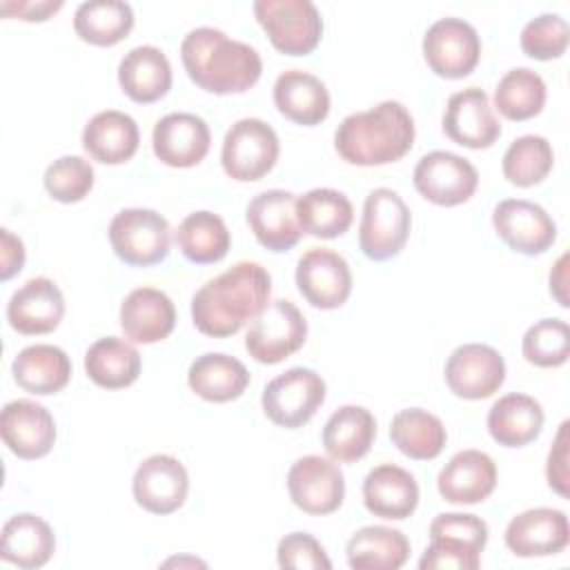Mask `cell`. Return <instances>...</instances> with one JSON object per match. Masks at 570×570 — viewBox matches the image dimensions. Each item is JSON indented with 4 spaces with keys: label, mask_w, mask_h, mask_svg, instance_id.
Segmentation results:
<instances>
[{
    "label": "cell",
    "mask_w": 570,
    "mask_h": 570,
    "mask_svg": "<svg viewBox=\"0 0 570 570\" xmlns=\"http://www.w3.org/2000/svg\"><path fill=\"white\" fill-rule=\"evenodd\" d=\"M56 550L51 525L31 512H18L2 525L0 557L24 570L45 566Z\"/></svg>",
    "instance_id": "obj_29"
},
{
    "label": "cell",
    "mask_w": 570,
    "mask_h": 570,
    "mask_svg": "<svg viewBox=\"0 0 570 570\" xmlns=\"http://www.w3.org/2000/svg\"><path fill=\"white\" fill-rule=\"evenodd\" d=\"M481 566V552L470 543L454 537H430V546L419 559L421 570H476Z\"/></svg>",
    "instance_id": "obj_45"
},
{
    "label": "cell",
    "mask_w": 570,
    "mask_h": 570,
    "mask_svg": "<svg viewBox=\"0 0 570 570\" xmlns=\"http://www.w3.org/2000/svg\"><path fill=\"white\" fill-rule=\"evenodd\" d=\"M392 443L410 459L430 461L441 454L448 441L445 425L439 416L421 407H407L394 414L390 423Z\"/></svg>",
    "instance_id": "obj_36"
},
{
    "label": "cell",
    "mask_w": 570,
    "mask_h": 570,
    "mask_svg": "<svg viewBox=\"0 0 570 570\" xmlns=\"http://www.w3.org/2000/svg\"><path fill=\"white\" fill-rule=\"evenodd\" d=\"M546 105V82L543 78L528 69H510L494 89V107L508 120H528L541 114Z\"/></svg>",
    "instance_id": "obj_40"
},
{
    "label": "cell",
    "mask_w": 570,
    "mask_h": 570,
    "mask_svg": "<svg viewBox=\"0 0 570 570\" xmlns=\"http://www.w3.org/2000/svg\"><path fill=\"white\" fill-rule=\"evenodd\" d=\"M212 134L207 122L189 111L163 116L151 134V147L160 163L169 167H194L209 151Z\"/></svg>",
    "instance_id": "obj_22"
},
{
    "label": "cell",
    "mask_w": 570,
    "mask_h": 570,
    "mask_svg": "<svg viewBox=\"0 0 570 570\" xmlns=\"http://www.w3.org/2000/svg\"><path fill=\"white\" fill-rule=\"evenodd\" d=\"M345 552L354 570H399L410 557V541L396 528L365 525L350 537Z\"/></svg>",
    "instance_id": "obj_34"
},
{
    "label": "cell",
    "mask_w": 570,
    "mask_h": 570,
    "mask_svg": "<svg viewBox=\"0 0 570 570\" xmlns=\"http://www.w3.org/2000/svg\"><path fill=\"white\" fill-rule=\"evenodd\" d=\"M445 383L459 399L481 401L505 381L503 356L485 343H463L445 361Z\"/></svg>",
    "instance_id": "obj_13"
},
{
    "label": "cell",
    "mask_w": 570,
    "mask_h": 570,
    "mask_svg": "<svg viewBox=\"0 0 570 570\" xmlns=\"http://www.w3.org/2000/svg\"><path fill=\"white\" fill-rule=\"evenodd\" d=\"M85 372L100 387H129L140 374V354L125 338L105 336L85 352Z\"/></svg>",
    "instance_id": "obj_35"
},
{
    "label": "cell",
    "mask_w": 570,
    "mask_h": 570,
    "mask_svg": "<svg viewBox=\"0 0 570 570\" xmlns=\"http://www.w3.org/2000/svg\"><path fill=\"white\" fill-rule=\"evenodd\" d=\"M570 523L557 508H530L510 519L505 546L517 557H550L566 550Z\"/></svg>",
    "instance_id": "obj_20"
},
{
    "label": "cell",
    "mask_w": 570,
    "mask_h": 570,
    "mask_svg": "<svg viewBox=\"0 0 570 570\" xmlns=\"http://www.w3.org/2000/svg\"><path fill=\"white\" fill-rule=\"evenodd\" d=\"M296 285L309 305L336 309L352 294V269L338 252L312 247L296 263Z\"/></svg>",
    "instance_id": "obj_15"
},
{
    "label": "cell",
    "mask_w": 570,
    "mask_h": 570,
    "mask_svg": "<svg viewBox=\"0 0 570 570\" xmlns=\"http://www.w3.org/2000/svg\"><path fill=\"white\" fill-rule=\"evenodd\" d=\"M24 265V245L7 227L0 229V281H9Z\"/></svg>",
    "instance_id": "obj_49"
},
{
    "label": "cell",
    "mask_w": 570,
    "mask_h": 570,
    "mask_svg": "<svg viewBox=\"0 0 570 570\" xmlns=\"http://www.w3.org/2000/svg\"><path fill=\"white\" fill-rule=\"evenodd\" d=\"M276 561L281 568L330 570L332 561L325 548L309 532H289L278 541Z\"/></svg>",
    "instance_id": "obj_46"
},
{
    "label": "cell",
    "mask_w": 570,
    "mask_h": 570,
    "mask_svg": "<svg viewBox=\"0 0 570 570\" xmlns=\"http://www.w3.org/2000/svg\"><path fill=\"white\" fill-rule=\"evenodd\" d=\"M118 82L134 102H156L171 89V65L163 49L140 45L122 56Z\"/></svg>",
    "instance_id": "obj_28"
},
{
    "label": "cell",
    "mask_w": 570,
    "mask_h": 570,
    "mask_svg": "<svg viewBox=\"0 0 570 570\" xmlns=\"http://www.w3.org/2000/svg\"><path fill=\"white\" fill-rule=\"evenodd\" d=\"M187 383L200 399L209 403H227L245 392L249 372L236 356L207 352L189 365Z\"/></svg>",
    "instance_id": "obj_33"
},
{
    "label": "cell",
    "mask_w": 570,
    "mask_h": 570,
    "mask_svg": "<svg viewBox=\"0 0 570 570\" xmlns=\"http://www.w3.org/2000/svg\"><path fill=\"white\" fill-rule=\"evenodd\" d=\"M45 189L58 203H78L94 187V167L82 156H60L45 169Z\"/></svg>",
    "instance_id": "obj_43"
},
{
    "label": "cell",
    "mask_w": 570,
    "mask_h": 570,
    "mask_svg": "<svg viewBox=\"0 0 570 570\" xmlns=\"http://www.w3.org/2000/svg\"><path fill=\"white\" fill-rule=\"evenodd\" d=\"M180 60L200 89L209 94H243L263 73V60L247 42L214 27H196L180 42Z\"/></svg>",
    "instance_id": "obj_2"
},
{
    "label": "cell",
    "mask_w": 570,
    "mask_h": 570,
    "mask_svg": "<svg viewBox=\"0 0 570 570\" xmlns=\"http://www.w3.org/2000/svg\"><path fill=\"white\" fill-rule=\"evenodd\" d=\"M554 165V151L548 138L525 134L510 142L503 154V176L517 187L539 185Z\"/></svg>",
    "instance_id": "obj_41"
},
{
    "label": "cell",
    "mask_w": 570,
    "mask_h": 570,
    "mask_svg": "<svg viewBox=\"0 0 570 570\" xmlns=\"http://www.w3.org/2000/svg\"><path fill=\"white\" fill-rule=\"evenodd\" d=\"M174 325L176 307L171 298L156 287H136L120 305V327L134 343H158L171 334Z\"/></svg>",
    "instance_id": "obj_24"
},
{
    "label": "cell",
    "mask_w": 570,
    "mask_h": 570,
    "mask_svg": "<svg viewBox=\"0 0 570 570\" xmlns=\"http://www.w3.org/2000/svg\"><path fill=\"white\" fill-rule=\"evenodd\" d=\"M430 537H454L479 552H483L488 543V523L479 519L476 514H465V512H443L436 514L430 523Z\"/></svg>",
    "instance_id": "obj_47"
},
{
    "label": "cell",
    "mask_w": 570,
    "mask_h": 570,
    "mask_svg": "<svg viewBox=\"0 0 570 570\" xmlns=\"http://www.w3.org/2000/svg\"><path fill=\"white\" fill-rule=\"evenodd\" d=\"M423 58L441 78H463L481 58V38L463 18H439L423 36Z\"/></svg>",
    "instance_id": "obj_10"
},
{
    "label": "cell",
    "mask_w": 570,
    "mask_h": 570,
    "mask_svg": "<svg viewBox=\"0 0 570 570\" xmlns=\"http://www.w3.org/2000/svg\"><path fill=\"white\" fill-rule=\"evenodd\" d=\"M278 111L303 127L323 122L330 114V91L321 78L303 69H287L274 82Z\"/></svg>",
    "instance_id": "obj_26"
},
{
    "label": "cell",
    "mask_w": 570,
    "mask_h": 570,
    "mask_svg": "<svg viewBox=\"0 0 570 570\" xmlns=\"http://www.w3.org/2000/svg\"><path fill=\"white\" fill-rule=\"evenodd\" d=\"M412 227L405 200L390 187H376L365 196L358 225V247L370 261H390L401 254Z\"/></svg>",
    "instance_id": "obj_4"
},
{
    "label": "cell",
    "mask_w": 570,
    "mask_h": 570,
    "mask_svg": "<svg viewBox=\"0 0 570 570\" xmlns=\"http://www.w3.org/2000/svg\"><path fill=\"white\" fill-rule=\"evenodd\" d=\"M4 16H16L20 20H47L51 13L62 9V0H42V2H2Z\"/></svg>",
    "instance_id": "obj_50"
},
{
    "label": "cell",
    "mask_w": 570,
    "mask_h": 570,
    "mask_svg": "<svg viewBox=\"0 0 570 570\" xmlns=\"http://www.w3.org/2000/svg\"><path fill=\"white\" fill-rule=\"evenodd\" d=\"M134 27V9L122 0H87L73 13V29L80 40L96 47H111L127 38Z\"/></svg>",
    "instance_id": "obj_38"
},
{
    "label": "cell",
    "mask_w": 570,
    "mask_h": 570,
    "mask_svg": "<svg viewBox=\"0 0 570 570\" xmlns=\"http://www.w3.org/2000/svg\"><path fill=\"white\" fill-rule=\"evenodd\" d=\"M543 421L546 414L537 399L512 392L492 403L488 432L503 448H523L541 434Z\"/></svg>",
    "instance_id": "obj_30"
},
{
    "label": "cell",
    "mask_w": 570,
    "mask_h": 570,
    "mask_svg": "<svg viewBox=\"0 0 570 570\" xmlns=\"http://www.w3.org/2000/svg\"><path fill=\"white\" fill-rule=\"evenodd\" d=\"M189 490L185 465L171 454H151L134 472L131 492L136 503L151 514L176 512Z\"/></svg>",
    "instance_id": "obj_16"
},
{
    "label": "cell",
    "mask_w": 570,
    "mask_h": 570,
    "mask_svg": "<svg viewBox=\"0 0 570 570\" xmlns=\"http://www.w3.org/2000/svg\"><path fill=\"white\" fill-rule=\"evenodd\" d=\"M11 372L24 392L47 396L60 392L69 383L71 361L65 350L49 343H36L18 352Z\"/></svg>",
    "instance_id": "obj_32"
},
{
    "label": "cell",
    "mask_w": 570,
    "mask_h": 570,
    "mask_svg": "<svg viewBox=\"0 0 570 570\" xmlns=\"http://www.w3.org/2000/svg\"><path fill=\"white\" fill-rule=\"evenodd\" d=\"M254 16L285 56H307L323 36V18L309 0H256Z\"/></svg>",
    "instance_id": "obj_6"
},
{
    "label": "cell",
    "mask_w": 570,
    "mask_h": 570,
    "mask_svg": "<svg viewBox=\"0 0 570 570\" xmlns=\"http://www.w3.org/2000/svg\"><path fill=\"white\" fill-rule=\"evenodd\" d=\"M305 338L307 321L301 309L287 298H276L254 318L245 336V350L254 361L276 365L298 352Z\"/></svg>",
    "instance_id": "obj_9"
},
{
    "label": "cell",
    "mask_w": 570,
    "mask_h": 570,
    "mask_svg": "<svg viewBox=\"0 0 570 570\" xmlns=\"http://www.w3.org/2000/svg\"><path fill=\"white\" fill-rule=\"evenodd\" d=\"M65 316V296L60 287L47 278L36 276L20 285L7 303L9 325L27 336L53 332Z\"/></svg>",
    "instance_id": "obj_21"
},
{
    "label": "cell",
    "mask_w": 570,
    "mask_h": 570,
    "mask_svg": "<svg viewBox=\"0 0 570 570\" xmlns=\"http://www.w3.org/2000/svg\"><path fill=\"white\" fill-rule=\"evenodd\" d=\"M278 154L281 142L272 125L261 118H240L223 138L220 163L229 178L252 183L272 171Z\"/></svg>",
    "instance_id": "obj_7"
},
{
    "label": "cell",
    "mask_w": 570,
    "mask_h": 570,
    "mask_svg": "<svg viewBox=\"0 0 570 570\" xmlns=\"http://www.w3.org/2000/svg\"><path fill=\"white\" fill-rule=\"evenodd\" d=\"M521 350L537 367H559L570 354V327L561 318H541L523 334Z\"/></svg>",
    "instance_id": "obj_42"
},
{
    "label": "cell",
    "mask_w": 570,
    "mask_h": 570,
    "mask_svg": "<svg viewBox=\"0 0 570 570\" xmlns=\"http://www.w3.org/2000/svg\"><path fill=\"white\" fill-rule=\"evenodd\" d=\"M298 220L305 234L316 238L343 236L352 220L354 207L343 191L330 187H316L296 200Z\"/></svg>",
    "instance_id": "obj_37"
},
{
    "label": "cell",
    "mask_w": 570,
    "mask_h": 570,
    "mask_svg": "<svg viewBox=\"0 0 570 570\" xmlns=\"http://www.w3.org/2000/svg\"><path fill=\"white\" fill-rule=\"evenodd\" d=\"M568 40V22L559 13H541L528 20L519 36L523 53L534 60H552L563 56Z\"/></svg>",
    "instance_id": "obj_44"
},
{
    "label": "cell",
    "mask_w": 570,
    "mask_h": 570,
    "mask_svg": "<svg viewBox=\"0 0 570 570\" xmlns=\"http://www.w3.org/2000/svg\"><path fill=\"white\" fill-rule=\"evenodd\" d=\"M412 180L425 200L441 207H454L474 196L479 187V171L468 158L436 149L421 156Z\"/></svg>",
    "instance_id": "obj_11"
},
{
    "label": "cell",
    "mask_w": 570,
    "mask_h": 570,
    "mask_svg": "<svg viewBox=\"0 0 570 570\" xmlns=\"http://www.w3.org/2000/svg\"><path fill=\"white\" fill-rule=\"evenodd\" d=\"M566 265H568V254H563L557 263H554V267H552V272H550V294L559 301V305L561 307H568L570 303H568V294H566V283H568V272H566Z\"/></svg>",
    "instance_id": "obj_51"
},
{
    "label": "cell",
    "mask_w": 570,
    "mask_h": 570,
    "mask_svg": "<svg viewBox=\"0 0 570 570\" xmlns=\"http://www.w3.org/2000/svg\"><path fill=\"white\" fill-rule=\"evenodd\" d=\"M140 131L136 120L118 109L96 114L82 129L85 151L102 165H120L138 151Z\"/></svg>",
    "instance_id": "obj_27"
},
{
    "label": "cell",
    "mask_w": 570,
    "mask_h": 570,
    "mask_svg": "<svg viewBox=\"0 0 570 570\" xmlns=\"http://www.w3.org/2000/svg\"><path fill=\"white\" fill-rule=\"evenodd\" d=\"M363 503L374 517L403 521L419 505V483L407 470L381 463L363 481Z\"/></svg>",
    "instance_id": "obj_25"
},
{
    "label": "cell",
    "mask_w": 570,
    "mask_h": 570,
    "mask_svg": "<svg viewBox=\"0 0 570 570\" xmlns=\"http://www.w3.org/2000/svg\"><path fill=\"white\" fill-rule=\"evenodd\" d=\"M272 276L254 261H240L209 278L191 298V321L198 332L227 338L254 321L269 303Z\"/></svg>",
    "instance_id": "obj_1"
},
{
    "label": "cell",
    "mask_w": 570,
    "mask_h": 570,
    "mask_svg": "<svg viewBox=\"0 0 570 570\" xmlns=\"http://www.w3.org/2000/svg\"><path fill=\"white\" fill-rule=\"evenodd\" d=\"M296 196L285 189H267L256 194L247 205V225L256 240L269 252L292 249L301 236L303 227L296 212Z\"/></svg>",
    "instance_id": "obj_18"
},
{
    "label": "cell",
    "mask_w": 570,
    "mask_h": 570,
    "mask_svg": "<svg viewBox=\"0 0 570 570\" xmlns=\"http://www.w3.org/2000/svg\"><path fill=\"white\" fill-rule=\"evenodd\" d=\"M568 421L559 425V432L554 436V443L548 452V463H546V476L548 485L561 494L568 497Z\"/></svg>",
    "instance_id": "obj_48"
},
{
    "label": "cell",
    "mask_w": 570,
    "mask_h": 570,
    "mask_svg": "<svg viewBox=\"0 0 570 570\" xmlns=\"http://www.w3.org/2000/svg\"><path fill=\"white\" fill-rule=\"evenodd\" d=\"M292 503L307 514H332L345 499V476L332 459L318 454L301 456L287 472Z\"/></svg>",
    "instance_id": "obj_12"
},
{
    "label": "cell",
    "mask_w": 570,
    "mask_h": 570,
    "mask_svg": "<svg viewBox=\"0 0 570 570\" xmlns=\"http://www.w3.org/2000/svg\"><path fill=\"white\" fill-rule=\"evenodd\" d=\"M114 254L134 267H149L167 258L171 229L163 214L145 207L120 209L109 223Z\"/></svg>",
    "instance_id": "obj_5"
},
{
    "label": "cell",
    "mask_w": 570,
    "mask_h": 570,
    "mask_svg": "<svg viewBox=\"0 0 570 570\" xmlns=\"http://www.w3.org/2000/svg\"><path fill=\"white\" fill-rule=\"evenodd\" d=\"M497 465L490 454L481 450L456 452L439 472V494L450 503H481L494 492Z\"/></svg>",
    "instance_id": "obj_23"
},
{
    "label": "cell",
    "mask_w": 570,
    "mask_h": 570,
    "mask_svg": "<svg viewBox=\"0 0 570 570\" xmlns=\"http://www.w3.org/2000/svg\"><path fill=\"white\" fill-rule=\"evenodd\" d=\"M376 436V421L363 405L338 407L323 428V448L336 463L363 459Z\"/></svg>",
    "instance_id": "obj_31"
},
{
    "label": "cell",
    "mask_w": 570,
    "mask_h": 570,
    "mask_svg": "<svg viewBox=\"0 0 570 570\" xmlns=\"http://www.w3.org/2000/svg\"><path fill=\"white\" fill-rule=\"evenodd\" d=\"M0 434L18 459L31 461L51 452L56 443V421L45 405L31 399H16L2 407Z\"/></svg>",
    "instance_id": "obj_19"
},
{
    "label": "cell",
    "mask_w": 570,
    "mask_h": 570,
    "mask_svg": "<svg viewBox=\"0 0 570 570\" xmlns=\"http://www.w3.org/2000/svg\"><path fill=\"white\" fill-rule=\"evenodd\" d=\"M414 145V120L399 100H383L367 111L350 114L334 131L336 154L358 167L396 163Z\"/></svg>",
    "instance_id": "obj_3"
},
{
    "label": "cell",
    "mask_w": 570,
    "mask_h": 570,
    "mask_svg": "<svg viewBox=\"0 0 570 570\" xmlns=\"http://www.w3.org/2000/svg\"><path fill=\"white\" fill-rule=\"evenodd\" d=\"M443 131L461 147L485 149L501 136V122L490 107L488 94L479 87H468L448 98Z\"/></svg>",
    "instance_id": "obj_17"
},
{
    "label": "cell",
    "mask_w": 570,
    "mask_h": 570,
    "mask_svg": "<svg viewBox=\"0 0 570 570\" xmlns=\"http://www.w3.org/2000/svg\"><path fill=\"white\" fill-rule=\"evenodd\" d=\"M176 243L183 256L198 265L218 263L227 256L232 236L225 220L214 212H194L176 229Z\"/></svg>",
    "instance_id": "obj_39"
},
{
    "label": "cell",
    "mask_w": 570,
    "mask_h": 570,
    "mask_svg": "<svg viewBox=\"0 0 570 570\" xmlns=\"http://www.w3.org/2000/svg\"><path fill=\"white\" fill-rule=\"evenodd\" d=\"M497 236L514 252L525 256L543 254L557 240L552 216L537 203L523 198H505L492 212Z\"/></svg>",
    "instance_id": "obj_14"
},
{
    "label": "cell",
    "mask_w": 570,
    "mask_h": 570,
    "mask_svg": "<svg viewBox=\"0 0 570 570\" xmlns=\"http://www.w3.org/2000/svg\"><path fill=\"white\" fill-rule=\"evenodd\" d=\"M325 381L309 367H292L272 379L261 396L265 416L281 428L305 425L325 401Z\"/></svg>",
    "instance_id": "obj_8"
}]
</instances>
